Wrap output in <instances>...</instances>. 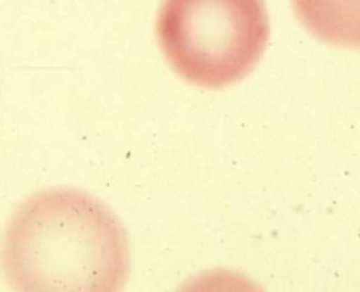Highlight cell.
<instances>
[{
    "label": "cell",
    "mask_w": 360,
    "mask_h": 292,
    "mask_svg": "<svg viewBox=\"0 0 360 292\" xmlns=\"http://www.w3.org/2000/svg\"><path fill=\"white\" fill-rule=\"evenodd\" d=\"M129 257L118 218L74 189H49L25 201L2 241V266L16 291H122Z\"/></svg>",
    "instance_id": "obj_1"
},
{
    "label": "cell",
    "mask_w": 360,
    "mask_h": 292,
    "mask_svg": "<svg viewBox=\"0 0 360 292\" xmlns=\"http://www.w3.org/2000/svg\"><path fill=\"white\" fill-rule=\"evenodd\" d=\"M157 35L183 80L217 90L255 69L269 39V18L264 0H162Z\"/></svg>",
    "instance_id": "obj_2"
},
{
    "label": "cell",
    "mask_w": 360,
    "mask_h": 292,
    "mask_svg": "<svg viewBox=\"0 0 360 292\" xmlns=\"http://www.w3.org/2000/svg\"><path fill=\"white\" fill-rule=\"evenodd\" d=\"M299 21L320 41L360 49V0H292Z\"/></svg>",
    "instance_id": "obj_3"
}]
</instances>
